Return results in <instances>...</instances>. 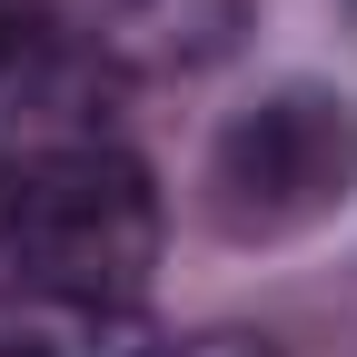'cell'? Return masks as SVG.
Returning a JSON list of instances; mask_svg holds the SVG:
<instances>
[{
    "label": "cell",
    "instance_id": "cell-5",
    "mask_svg": "<svg viewBox=\"0 0 357 357\" xmlns=\"http://www.w3.org/2000/svg\"><path fill=\"white\" fill-rule=\"evenodd\" d=\"M100 10H119V20H129V10H139V0H100Z\"/></svg>",
    "mask_w": 357,
    "mask_h": 357
},
{
    "label": "cell",
    "instance_id": "cell-1",
    "mask_svg": "<svg viewBox=\"0 0 357 357\" xmlns=\"http://www.w3.org/2000/svg\"><path fill=\"white\" fill-rule=\"evenodd\" d=\"M0 248L20 288L139 307L159 268V189L79 79H30L0 139Z\"/></svg>",
    "mask_w": 357,
    "mask_h": 357
},
{
    "label": "cell",
    "instance_id": "cell-3",
    "mask_svg": "<svg viewBox=\"0 0 357 357\" xmlns=\"http://www.w3.org/2000/svg\"><path fill=\"white\" fill-rule=\"evenodd\" d=\"M169 337L139 307L50 298V288H0V357H159Z\"/></svg>",
    "mask_w": 357,
    "mask_h": 357
},
{
    "label": "cell",
    "instance_id": "cell-2",
    "mask_svg": "<svg viewBox=\"0 0 357 357\" xmlns=\"http://www.w3.org/2000/svg\"><path fill=\"white\" fill-rule=\"evenodd\" d=\"M347 189H357V109L318 79H288L268 100H248L208 139V169H199L208 229L238 248L318 229L328 208H347Z\"/></svg>",
    "mask_w": 357,
    "mask_h": 357
},
{
    "label": "cell",
    "instance_id": "cell-4",
    "mask_svg": "<svg viewBox=\"0 0 357 357\" xmlns=\"http://www.w3.org/2000/svg\"><path fill=\"white\" fill-rule=\"evenodd\" d=\"M159 357H278V347L248 337V328H208V337H169Z\"/></svg>",
    "mask_w": 357,
    "mask_h": 357
}]
</instances>
